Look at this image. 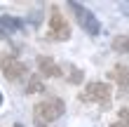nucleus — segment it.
Wrapping results in <instances>:
<instances>
[{
  "label": "nucleus",
  "instance_id": "obj_7",
  "mask_svg": "<svg viewBox=\"0 0 129 127\" xmlns=\"http://www.w3.org/2000/svg\"><path fill=\"white\" fill-rule=\"evenodd\" d=\"M108 75L115 80L120 87H129V66H127V64H117V66H113Z\"/></svg>",
  "mask_w": 129,
  "mask_h": 127
},
{
  "label": "nucleus",
  "instance_id": "obj_14",
  "mask_svg": "<svg viewBox=\"0 0 129 127\" xmlns=\"http://www.w3.org/2000/svg\"><path fill=\"white\" fill-rule=\"evenodd\" d=\"M14 127H24V125H21V122H14Z\"/></svg>",
  "mask_w": 129,
  "mask_h": 127
},
{
  "label": "nucleus",
  "instance_id": "obj_6",
  "mask_svg": "<svg viewBox=\"0 0 129 127\" xmlns=\"http://www.w3.org/2000/svg\"><path fill=\"white\" fill-rule=\"evenodd\" d=\"M38 73L45 78H59L63 75V71L59 68V64L52 57H38Z\"/></svg>",
  "mask_w": 129,
  "mask_h": 127
},
{
  "label": "nucleus",
  "instance_id": "obj_13",
  "mask_svg": "<svg viewBox=\"0 0 129 127\" xmlns=\"http://www.w3.org/2000/svg\"><path fill=\"white\" fill-rule=\"evenodd\" d=\"M110 127H129V122H122V120H117V122H113Z\"/></svg>",
  "mask_w": 129,
  "mask_h": 127
},
{
  "label": "nucleus",
  "instance_id": "obj_3",
  "mask_svg": "<svg viewBox=\"0 0 129 127\" xmlns=\"http://www.w3.org/2000/svg\"><path fill=\"white\" fill-rule=\"evenodd\" d=\"M68 7L75 12V17H78V24L85 28L89 35H99V33H101V24H99L96 14H94L92 10H87L85 5L75 3V0H71V3H68Z\"/></svg>",
  "mask_w": 129,
  "mask_h": 127
},
{
  "label": "nucleus",
  "instance_id": "obj_11",
  "mask_svg": "<svg viewBox=\"0 0 129 127\" xmlns=\"http://www.w3.org/2000/svg\"><path fill=\"white\" fill-rule=\"evenodd\" d=\"M71 68V73H68V80L71 83H82V71H78L75 66H68Z\"/></svg>",
  "mask_w": 129,
  "mask_h": 127
},
{
  "label": "nucleus",
  "instance_id": "obj_8",
  "mask_svg": "<svg viewBox=\"0 0 129 127\" xmlns=\"http://www.w3.org/2000/svg\"><path fill=\"white\" fill-rule=\"evenodd\" d=\"M0 28L14 33V31H21V28H24V21L17 19V17H10V14H3V17H0Z\"/></svg>",
  "mask_w": 129,
  "mask_h": 127
},
{
  "label": "nucleus",
  "instance_id": "obj_5",
  "mask_svg": "<svg viewBox=\"0 0 129 127\" xmlns=\"http://www.w3.org/2000/svg\"><path fill=\"white\" fill-rule=\"evenodd\" d=\"M0 71L10 83H17L26 75V66L24 61H19L14 54H0Z\"/></svg>",
  "mask_w": 129,
  "mask_h": 127
},
{
  "label": "nucleus",
  "instance_id": "obj_4",
  "mask_svg": "<svg viewBox=\"0 0 129 127\" xmlns=\"http://www.w3.org/2000/svg\"><path fill=\"white\" fill-rule=\"evenodd\" d=\"M47 38L54 40V42H66L68 38H71V26H68L66 17L56 10V7H54L52 14H49V31H47Z\"/></svg>",
  "mask_w": 129,
  "mask_h": 127
},
{
  "label": "nucleus",
  "instance_id": "obj_1",
  "mask_svg": "<svg viewBox=\"0 0 129 127\" xmlns=\"http://www.w3.org/2000/svg\"><path fill=\"white\" fill-rule=\"evenodd\" d=\"M63 113H66V104H63L61 99H47V101H40V104H35V108H33L35 125L54 122V120H59Z\"/></svg>",
  "mask_w": 129,
  "mask_h": 127
},
{
  "label": "nucleus",
  "instance_id": "obj_12",
  "mask_svg": "<svg viewBox=\"0 0 129 127\" xmlns=\"http://www.w3.org/2000/svg\"><path fill=\"white\" fill-rule=\"evenodd\" d=\"M120 120H122V122H129V108H122V111H120Z\"/></svg>",
  "mask_w": 129,
  "mask_h": 127
},
{
  "label": "nucleus",
  "instance_id": "obj_10",
  "mask_svg": "<svg viewBox=\"0 0 129 127\" xmlns=\"http://www.w3.org/2000/svg\"><path fill=\"white\" fill-rule=\"evenodd\" d=\"M45 85H42V80L40 75H33L31 80H28V87H26V94H35V92H42Z\"/></svg>",
  "mask_w": 129,
  "mask_h": 127
},
{
  "label": "nucleus",
  "instance_id": "obj_2",
  "mask_svg": "<svg viewBox=\"0 0 129 127\" xmlns=\"http://www.w3.org/2000/svg\"><path fill=\"white\" fill-rule=\"evenodd\" d=\"M110 94H113V87L108 83H99V80H94V83H89L80 92L78 99L85 101V104H101V106L106 108L110 104Z\"/></svg>",
  "mask_w": 129,
  "mask_h": 127
},
{
  "label": "nucleus",
  "instance_id": "obj_15",
  "mask_svg": "<svg viewBox=\"0 0 129 127\" xmlns=\"http://www.w3.org/2000/svg\"><path fill=\"white\" fill-rule=\"evenodd\" d=\"M35 127H49V125H35Z\"/></svg>",
  "mask_w": 129,
  "mask_h": 127
},
{
  "label": "nucleus",
  "instance_id": "obj_9",
  "mask_svg": "<svg viewBox=\"0 0 129 127\" xmlns=\"http://www.w3.org/2000/svg\"><path fill=\"white\" fill-rule=\"evenodd\" d=\"M113 49H115V52H124V54H129V35H117V38L113 40Z\"/></svg>",
  "mask_w": 129,
  "mask_h": 127
}]
</instances>
